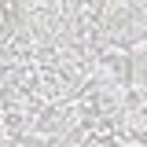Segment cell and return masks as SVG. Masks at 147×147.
I'll return each mask as SVG.
<instances>
[{
	"label": "cell",
	"mask_w": 147,
	"mask_h": 147,
	"mask_svg": "<svg viewBox=\"0 0 147 147\" xmlns=\"http://www.w3.org/2000/svg\"><path fill=\"white\" fill-rule=\"evenodd\" d=\"M129 55H132V85L144 88L147 85V40L136 44V48H129Z\"/></svg>",
	"instance_id": "6da1fadb"
}]
</instances>
